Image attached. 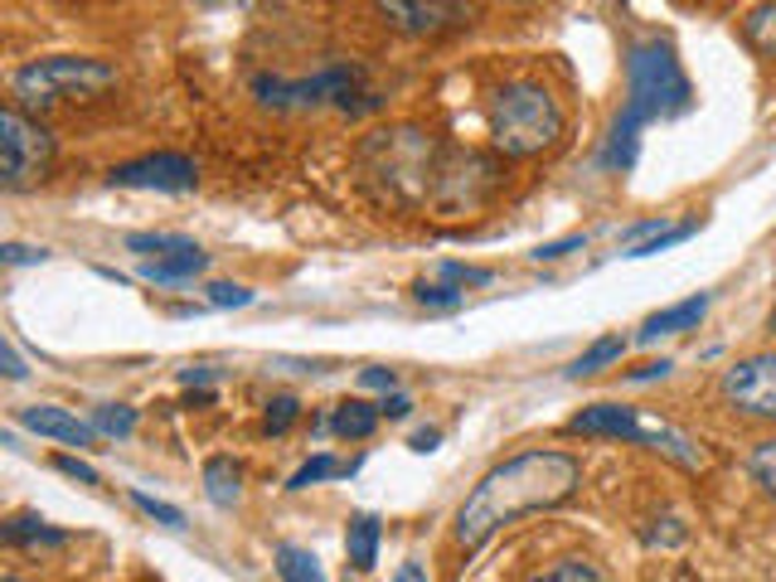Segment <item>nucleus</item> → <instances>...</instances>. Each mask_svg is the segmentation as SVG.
<instances>
[{"instance_id": "obj_20", "label": "nucleus", "mask_w": 776, "mask_h": 582, "mask_svg": "<svg viewBox=\"0 0 776 582\" xmlns=\"http://www.w3.org/2000/svg\"><path fill=\"white\" fill-rule=\"evenodd\" d=\"M277 573H282V582H330L320 559L301 544H277Z\"/></svg>"}, {"instance_id": "obj_16", "label": "nucleus", "mask_w": 776, "mask_h": 582, "mask_svg": "<svg viewBox=\"0 0 776 582\" xmlns=\"http://www.w3.org/2000/svg\"><path fill=\"white\" fill-rule=\"evenodd\" d=\"M379 539H384L379 520H374V514H355L350 529H345V553H350L355 573H374V563H379Z\"/></svg>"}, {"instance_id": "obj_5", "label": "nucleus", "mask_w": 776, "mask_h": 582, "mask_svg": "<svg viewBox=\"0 0 776 582\" xmlns=\"http://www.w3.org/2000/svg\"><path fill=\"white\" fill-rule=\"evenodd\" d=\"M107 88H117V69L107 59H88V54H49L34 59L10 78L16 92V108H53V102H88L102 98Z\"/></svg>"}, {"instance_id": "obj_17", "label": "nucleus", "mask_w": 776, "mask_h": 582, "mask_svg": "<svg viewBox=\"0 0 776 582\" xmlns=\"http://www.w3.org/2000/svg\"><path fill=\"white\" fill-rule=\"evenodd\" d=\"M646 446H650V452H660V456H670V461H679L685 471L704 466V452L679 428H670V422H650L646 418Z\"/></svg>"}, {"instance_id": "obj_34", "label": "nucleus", "mask_w": 776, "mask_h": 582, "mask_svg": "<svg viewBox=\"0 0 776 582\" xmlns=\"http://www.w3.org/2000/svg\"><path fill=\"white\" fill-rule=\"evenodd\" d=\"M587 248V233H568V238H554V243H539L534 248V262H558V258H568V253H583Z\"/></svg>"}, {"instance_id": "obj_3", "label": "nucleus", "mask_w": 776, "mask_h": 582, "mask_svg": "<svg viewBox=\"0 0 776 582\" xmlns=\"http://www.w3.org/2000/svg\"><path fill=\"white\" fill-rule=\"evenodd\" d=\"M252 98L277 112H316V108H340V112H374L379 92H369V78L359 63H326L311 78H282V73H258L252 78Z\"/></svg>"}, {"instance_id": "obj_31", "label": "nucleus", "mask_w": 776, "mask_h": 582, "mask_svg": "<svg viewBox=\"0 0 776 582\" xmlns=\"http://www.w3.org/2000/svg\"><path fill=\"white\" fill-rule=\"evenodd\" d=\"M297 413H301V403L291 399V393H282V399H272V403H267V418H262V428L272 432V436H282V432L291 428V422H297Z\"/></svg>"}, {"instance_id": "obj_28", "label": "nucleus", "mask_w": 776, "mask_h": 582, "mask_svg": "<svg viewBox=\"0 0 776 582\" xmlns=\"http://www.w3.org/2000/svg\"><path fill=\"white\" fill-rule=\"evenodd\" d=\"M412 301L418 307H427V311H457L461 307V287H451V282H418L412 287Z\"/></svg>"}, {"instance_id": "obj_8", "label": "nucleus", "mask_w": 776, "mask_h": 582, "mask_svg": "<svg viewBox=\"0 0 776 582\" xmlns=\"http://www.w3.org/2000/svg\"><path fill=\"white\" fill-rule=\"evenodd\" d=\"M718 393H724V403L733 413L757 418V422H776V350L747 354V360L724 369Z\"/></svg>"}, {"instance_id": "obj_15", "label": "nucleus", "mask_w": 776, "mask_h": 582, "mask_svg": "<svg viewBox=\"0 0 776 582\" xmlns=\"http://www.w3.org/2000/svg\"><path fill=\"white\" fill-rule=\"evenodd\" d=\"M0 539H6L10 549H63V544H69V534L44 524L39 514H16V520H6Z\"/></svg>"}, {"instance_id": "obj_41", "label": "nucleus", "mask_w": 776, "mask_h": 582, "mask_svg": "<svg viewBox=\"0 0 776 582\" xmlns=\"http://www.w3.org/2000/svg\"><path fill=\"white\" fill-rule=\"evenodd\" d=\"M394 582H427V568L422 563H398V573H394Z\"/></svg>"}, {"instance_id": "obj_46", "label": "nucleus", "mask_w": 776, "mask_h": 582, "mask_svg": "<svg viewBox=\"0 0 776 582\" xmlns=\"http://www.w3.org/2000/svg\"><path fill=\"white\" fill-rule=\"evenodd\" d=\"M6 582H20V578H6Z\"/></svg>"}, {"instance_id": "obj_25", "label": "nucleus", "mask_w": 776, "mask_h": 582, "mask_svg": "<svg viewBox=\"0 0 776 582\" xmlns=\"http://www.w3.org/2000/svg\"><path fill=\"white\" fill-rule=\"evenodd\" d=\"M699 233V223H670V229H660L655 238H646V243H636V248H626L621 258H655V253H665V248H675V243H685V238Z\"/></svg>"}, {"instance_id": "obj_43", "label": "nucleus", "mask_w": 776, "mask_h": 582, "mask_svg": "<svg viewBox=\"0 0 776 582\" xmlns=\"http://www.w3.org/2000/svg\"><path fill=\"white\" fill-rule=\"evenodd\" d=\"M213 374H209V369L205 364H199V369H180V383H190V389H195V383H209Z\"/></svg>"}, {"instance_id": "obj_24", "label": "nucleus", "mask_w": 776, "mask_h": 582, "mask_svg": "<svg viewBox=\"0 0 776 582\" xmlns=\"http://www.w3.org/2000/svg\"><path fill=\"white\" fill-rule=\"evenodd\" d=\"M92 428H98V436H131L137 432V408H127V403L92 408Z\"/></svg>"}, {"instance_id": "obj_27", "label": "nucleus", "mask_w": 776, "mask_h": 582, "mask_svg": "<svg viewBox=\"0 0 776 582\" xmlns=\"http://www.w3.org/2000/svg\"><path fill=\"white\" fill-rule=\"evenodd\" d=\"M529 582H607V578H601V568L587 559H564V563L544 568V573H534Z\"/></svg>"}, {"instance_id": "obj_10", "label": "nucleus", "mask_w": 776, "mask_h": 582, "mask_svg": "<svg viewBox=\"0 0 776 582\" xmlns=\"http://www.w3.org/2000/svg\"><path fill=\"white\" fill-rule=\"evenodd\" d=\"M568 432L573 436H607V442H636L646 446V418L626 403H593L583 413L568 418Z\"/></svg>"}, {"instance_id": "obj_44", "label": "nucleus", "mask_w": 776, "mask_h": 582, "mask_svg": "<svg viewBox=\"0 0 776 582\" xmlns=\"http://www.w3.org/2000/svg\"><path fill=\"white\" fill-rule=\"evenodd\" d=\"M199 6H219V0H199Z\"/></svg>"}, {"instance_id": "obj_22", "label": "nucleus", "mask_w": 776, "mask_h": 582, "mask_svg": "<svg viewBox=\"0 0 776 582\" xmlns=\"http://www.w3.org/2000/svg\"><path fill=\"white\" fill-rule=\"evenodd\" d=\"M743 39L757 49V54L776 59V0H767V6H757V10H747Z\"/></svg>"}, {"instance_id": "obj_30", "label": "nucleus", "mask_w": 776, "mask_h": 582, "mask_svg": "<svg viewBox=\"0 0 776 582\" xmlns=\"http://www.w3.org/2000/svg\"><path fill=\"white\" fill-rule=\"evenodd\" d=\"M441 282H451V287H486L490 282V268H471V262H441L437 268Z\"/></svg>"}, {"instance_id": "obj_13", "label": "nucleus", "mask_w": 776, "mask_h": 582, "mask_svg": "<svg viewBox=\"0 0 776 582\" xmlns=\"http://www.w3.org/2000/svg\"><path fill=\"white\" fill-rule=\"evenodd\" d=\"M209 268V253L205 248H190V253H170V258H141L137 277L141 282H156V287H170V282H190Z\"/></svg>"}, {"instance_id": "obj_37", "label": "nucleus", "mask_w": 776, "mask_h": 582, "mask_svg": "<svg viewBox=\"0 0 776 582\" xmlns=\"http://www.w3.org/2000/svg\"><path fill=\"white\" fill-rule=\"evenodd\" d=\"M53 466H59L63 475H73V481H83V485H98V471H92L83 456H53Z\"/></svg>"}, {"instance_id": "obj_9", "label": "nucleus", "mask_w": 776, "mask_h": 582, "mask_svg": "<svg viewBox=\"0 0 776 582\" xmlns=\"http://www.w3.org/2000/svg\"><path fill=\"white\" fill-rule=\"evenodd\" d=\"M117 190H156V194H190L199 184V165L190 155L180 151H151V155H137V161H122L112 165Z\"/></svg>"}, {"instance_id": "obj_36", "label": "nucleus", "mask_w": 776, "mask_h": 582, "mask_svg": "<svg viewBox=\"0 0 776 582\" xmlns=\"http://www.w3.org/2000/svg\"><path fill=\"white\" fill-rule=\"evenodd\" d=\"M359 383H365V389H379V393H394L398 374H394V369H384V364H374V369H359Z\"/></svg>"}, {"instance_id": "obj_42", "label": "nucleus", "mask_w": 776, "mask_h": 582, "mask_svg": "<svg viewBox=\"0 0 776 582\" xmlns=\"http://www.w3.org/2000/svg\"><path fill=\"white\" fill-rule=\"evenodd\" d=\"M437 442H441V432H437V428H427V432L412 436V452H437Z\"/></svg>"}, {"instance_id": "obj_35", "label": "nucleus", "mask_w": 776, "mask_h": 582, "mask_svg": "<svg viewBox=\"0 0 776 582\" xmlns=\"http://www.w3.org/2000/svg\"><path fill=\"white\" fill-rule=\"evenodd\" d=\"M49 253L44 248H24V243H6L0 248V262H6V268H24V262H44Z\"/></svg>"}, {"instance_id": "obj_11", "label": "nucleus", "mask_w": 776, "mask_h": 582, "mask_svg": "<svg viewBox=\"0 0 776 582\" xmlns=\"http://www.w3.org/2000/svg\"><path fill=\"white\" fill-rule=\"evenodd\" d=\"M20 428H30L39 436H53V442H69V446H92V442H98V428H92V422L73 418L69 408H53V403L20 408Z\"/></svg>"}, {"instance_id": "obj_14", "label": "nucleus", "mask_w": 776, "mask_h": 582, "mask_svg": "<svg viewBox=\"0 0 776 582\" xmlns=\"http://www.w3.org/2000/svg\"><path fill=\"white\" fill-rule=\"evenodd\" d=\"M379 403H365V399H340L336 408H330V422L326 428L345 436V442H365V436H374V428H379Z\"/></svg>"}, {"instance_id": "obj_32", "label": "nucleus", "mask_w": 776, "mask_h": 582, "mask_svg": "<svg viewBox=\"0 0 776 582\" xmlns=\"http://www.w3.org/2000/svg\"><path fill=\"white\" fill-rule=\"evenodd\" d=\"M131 500H137V510H146L151 520L170 524V529H185V510L180 505H166V500H156L151 491H131Z\"/></svg>"}, {"instance_id": "obj_23", "label": "nucleus", "mask_w": 776, "mask_h": 582, "mask_svg": "<svg viewBox=\"0 0 776 582\" xmlns=\"http://www.w3.org/2000/svg\"><path fill=\"white\" fill-rule=\"evenodd\" d=\"M127 248L131 253H141V258H170V253H190V248H199V243H190V238H180V233H127Z\"/></svg>"}, {"instance_id": "obj_19", "label": "nucleus", "mask_w": 776, "mask_h": 582, "mask_svg": "<svg viewBox=\"0 0 776 582\" xmlns=\"http://www.w3.org/2000/svg\"><path fill=\"white\" fill-rule=\"evenodd\" d=\"M640 122H631V117H617L607 131V146H601V155L597 161L607 165V170H631L636 165V151H640Z\"/></svg>"}, {"instance_id": "obj_12", "label": "nucleus", "mask_w": 776, "mask_h": 582, "mask_svg": "<svg viewBox=\"0 0 776 582\" xmlns=\"http://www.w3.org/2000/svg\"><path fill=\"white\" fill-rule=\"evenodd\" d=\"M708 315V297L699 291V297H689V301H675V307H665V311H655L646 325H640V345H650V340H660V335H685V330H699V321Z\"/></svg>"}, {"instance_id": "obj_38", "label": "nucleus", "mask_w": 776, "mask_h": 582, "mask_svg": "<svg viewBox=\"0 0 776 582\" xmlns=\"http://www.w3.org/2000/svg\"><path fill=\"white\" fill-rule=\"evenodd\" d=\"M0 364H6V379H24V374H30V369H24V360H20V350L10 345V340L0 345Z\"/></svg>"}, {"instance_id": "obj_39", "label": "nucleus", "mask_w": 776, "mask_h": 582, "mask_svg": "<svg viewBox=\"0 0 776 582\" xmlns=\"http://www.w3.org/2000/svg\"><path fill=\"white\" fill-rule=\"evenodd\" d=\"M379 413L384 418H408L412 413V399H404V393H388V399L379 403Z\"/></svg>"}, {"instance_id": "obj_33", "label": "nucleus", "mask_w": 776, "mask_h": 582, "mask_svg": "<svg viewBox=\"0 0 776 582\" xmlns=\"http://www.w3.org/2000/svg\"><path fill=\"white\" fill-rule=\"evenodd\" d=\"M209 307H219V311H243V307H252V291L238 287V282H213V287H209Z\"/></svg>"}, {"instance_id": "obj_4", "label": "nucleus", "mask_w": 776, "mask_h": 582, "mask_svg": "<svg viewBox=\"0 0 776 582\" xmlns=\"http://www.w3.org/2000/svg\"><path fill=\"white\" fill-rule=\"evenodd\" d=\"M694 102V88L685 78V63H679L675 44L665 39H640V44L626 49V108L621 117L650 127L665 122V117H679Z\"/></svg>"}, {"instance_id": "obj_45", "label": "nucleus", "mask_w": 776, "mask_h": 582, "mask_svg": "<svg viewBox=\"0 0 776 582\" xmlns=\"http://www.w3.org/2000/svg\"><path fill=\"white\" fill-rule=\"evenodd\" d=\"M772 335H776V311H772Z\"/></svg>"}, {"instance_id": "obj_2", "label": "nucleus", "mask_w": 776, "mask_h": 582, "mask_svg": "<svg viewBox=\"0 0 776 582\" xmlns=\"http://www.w3.org/2000/svg\"><path fill=\"white\" fill-rule=\"evenodd\" d=\"M564 131H568L564 102L534 78H515L490 98V141L500 155H515V161L544 155L564 141Z\"/></svg>"}, {"instance_id": "obj_26", "label": "nucleus", "mask_w": 776, "mask_h": 582, "mask_svg": "<svg viewBox=\"0 0 776 582\" xmlns=\"http://www.w3.org/2000/svg\"><path fill=\"white\" fill-rule=\"evenodd\" d=\"M345 466L330 452H320V456H311V461H301L297 466V475L287 481V491H311V485H320V481H330V475H340Z\"/></svg>"}, {"instance_id": "obj_21", "label": "nucleus", "mask_w": 776, "mask_h": 582, "mask_svg": "<svg viewBox=\"0 0 776 582\" xmlns=\"http://www.w3.org/2000/svg\"><path fill=\"white\" fill-rule=\"evenodd\" d=\"M626 354V340L621 335H601V340H593L578 360L568 364V379H587V374H597V369H607V364H617Z\"/></svg>"}, {"instance_id": "obj_40", "label": "nucleus", "mask_w": 776, "mask_h": 582, "mask_svg": "<svg viewBox=\"0 0 776 582\" xmlns=\"http://www.w3.org/2000/svg\"><path fill=\"white\" fill-rule=\"evenodd\" d=\"M670 369H675L670 360H650V364H640L631 379H636V383H646V379H665V374H670Z\"/></svg>"}, {"instance_id": "obj_18", "label": "nucleus", "mask_w": 776, "mask_h": 582, "mask_svg": "<svg viewBox=\"0 0 776 582\" xmlns=\"http://www.w3.org/2000/svg\"><path fill=\"white\" fill-rule=\"evenodd\" d=\"M205 495H209V505L233 510L238 495H243V471H238L229 456H209L205 461Z\"/></svg>"}, {"instance_id": "obj_29", "label": "nucleus", "mask_w": 776, "mask_h": 582, "mask_svg": "<svg viewBox=\"0 0 776 582\" xmlns=\"http://www.w3.org/2000/svg\"><path fill=\"white\" fill-rule=\"evenodd\" d=\"M747 466H753V481L762 485V491L776 495V436H772V442H762V446H757Z\"/></svg>"}, {"instance_id": "obj_7", "label": "nucleus", "mask_w": 776, "mask_h": 582, "mask_svg": "<svg viewBox=\"0 0 776 582\" xmlns=\"http://www.w3.org/2000/svg\"><path fill=\"white\" fill-rule=\"evenodd\" d=\"M374 10H379V20L388 30L408 34V39L461 34L480 16L476 0H374Z\"/></svg>"}, {"instance_id": "obj_1", "label": "nucleus", "mask_w": 776, "mask_h": 582, "mask_svg": "<svg viewBox=\"0 0 776 582\" xmlns=\"http://www.w3.org/2000/svg\"><path fill=\"white\" fill-rule=\"evenodd\" d=\"M583 485V461L573 452H554V446H534V452H515L500 466H490L471 485V495L457 510V544L466 553H480L500 534L505 524L525 520L534 510H554Z\"/></svg>"}, {"instance_id": "obj_6", "label": "nucleus", "mask_w": 776, "mask_h": 582, "mask_svg": "<svg viewBox=\"0 0 776 582\" xmlns=\"http://www.w3.org/2000/svg\"><path fill=\"white\" fill-rule=\"evenodd\" d=\"M49 165H53V137L34 117H24V108L10 102L0 112V184H6V194L39 184L49 175Z\"/></svg>"}]
</instances>
